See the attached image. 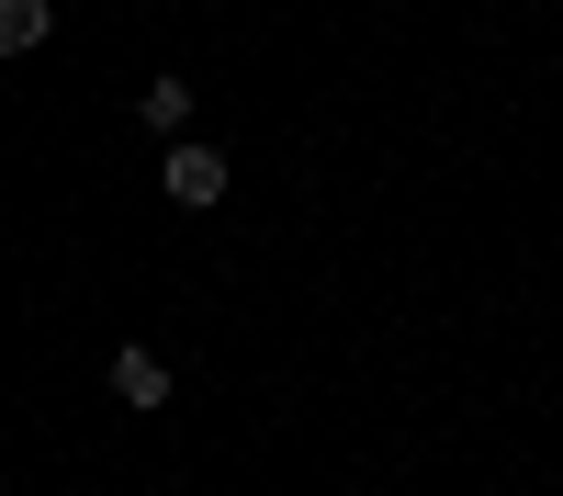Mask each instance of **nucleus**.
<instances>
[{
	"label": "nucleus",
	"mask_w": 563,
	"mask_h": 496,
	"mask_svg": "<svg viewBox=\"0 0 563 496\" xmlns=\"http://www.w3.org/2000/svg\"><path fill=\"white\" fill-rule=\"evenodd\" d=\"M158 192H169L180 214H214V203H225V147H203V135H169V147H158Z\"/></svg>",
	"instance_id": "obj_1"
},
{
	"label": "nucleus",
	"mask_w": 563,
	"mask_h": 496,
	"mask_svg": "<svg viewBox=\"0 0 563 496\" xmlns=\"http://www.w3.org/2000/svg\"><path fill=\"white\" fill-rule=\"evenodd\" d=\"M113 395L135 406V418H158V406H169L180 384H169V361H158L147 339H124V350H113Z\"/></svg>",
	"instance_id": "obj_2"
},
{
	"label": "nucleus",
	"mask_w": 563,
	"mask_h": 496,
	"mask_svg": "<svg viewBox=\"0 0 563 496\" xmlns=\"http://www.w3.org/2000/svg\"><path fill=\"white\" fill-rule=\"evenodd\" d=\"M135 124H147L158 147H169V135H192V90H180V79H147V102H135Z\"/></svg>",
	"instance_id": "obj_3"
},
{
	"label": "nucleus",
	"mask_w": 563,
	"mask_h": 496,
	"mask_svg": "<svg viewBox=\"0 0 563 496\" xmlns=\"http://www.w3.org/2000/svg\"><path fill=\"white\" fill-rule=\"evenodd\" d=\"M45 34H57V12H45V0H0V57H34Z\"/></svg>",
	"instance_id": "obj_4"
}]
</instances>
